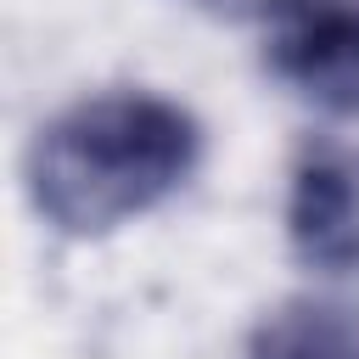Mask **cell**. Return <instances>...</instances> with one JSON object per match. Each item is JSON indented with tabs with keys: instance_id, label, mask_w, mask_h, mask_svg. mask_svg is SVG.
Wrapping results in <instances>:
<instances>
[{
	"instance_id": "1",
	"label": "cell",
	"mask_w": 359,
	"mask_h": 359,
	"mask_svg": "<svg viewBox=\"0 0 359 359\" xmlns=\"http://www.w3.org/2000/svg\"><path fill=\"white\" fill-rule=\"evenodd\" d=\"M202 168V123L157 90H101L39 123L22 180L34 213L73 241L146 219Z\"/></svg>"
},
{
	"instance_id": "2",
	"label": "cell",
	"mask_w": 359,
	"mask_h": 359,
	"mask_svg": "<svg viewBox=\"0 0 359 359\" xmlns=\"http://www.w3.org/2000/svg\"><path fill=\"white\" fill-rule=\"evenodd\" d=\"M264 62L309 107L359 118V0H286L269 17Z\"/></svg>"
},
{
	"instance_id": "3",
	"label": "cell",
	"mask_w": 359,
	"mask_h": 359,
	"mask_svg": "<svg viewBox=\"0 0 359 359\" xmlns=\"http://www.w3.org/2000/svg\"><path fill=\"white\" fill-rule=\"evenodd\" d=\"M286 241L320 275H359V146H314L292 168Z\"/></svg>"
},
{
	"instance_id": "4",
	"label": "cell",
	"mask_w": 359,
	"mask_h": 359,
	"mask_svg": "<svg viewBox=\"0 0 359 359\" xmlns=\"http://www.w3.org/2000/svg\"><path fill=\"white\" fill-rule=\"evenodd\" d=\"M241 359H359V303L286 297L247 331Z\"/></svg>"
},
{
	"instance_id": "5",
	"label": "cell",
	"mask_w": 359,
	"mask_h": 359,
	"mask_svg": "<svg viewBox=\"0 0 359 359\" xmlns=\"http://www.w3.org/2000/svg\"><path fill=\"white\" fill-rule=\"evenodd\" d=\"M202 17H219V22H252V17H275L286 0H180Z\"/></svg>"
}]
</instances>
